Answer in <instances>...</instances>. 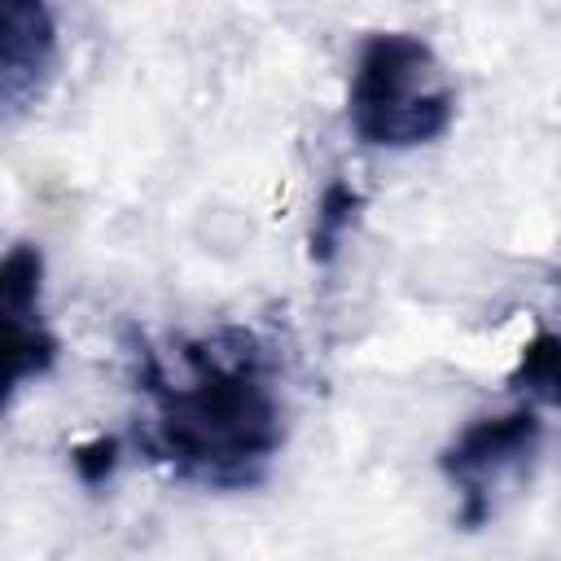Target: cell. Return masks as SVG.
Masks as SVG:
<instances>
[{"label":"cell","mask_w":561,"mask_h":561,"mask_svg":"<svg viewBox=\"0 0 561 561\" xmlns=\"http://www.w3.org/2000/svg\"><path fill=\"white\" fill-rule=\"evenodd\" d=\"M145 421L140 456L206 491H245L285 447V394L276 351L245 324L180 337L171 355L136 346Z\"/></svg>","instance_id":"6da1fadb"},{"label":"cell","mask_w":561,"mask_h":561,"mask_svg":"<svg viewBox=\"0 0 561 561\" xmlns=\"http://www.w3.org/2000/svg\"><path fill=\"white\" fill-rule=\"evenodd\" d=\"M346 123L368 149H421L456 123V83L430 39L373 31L346 79Z\"/></svg>","instance_id":"7a4b0ae2"},{"label":"cell","mask_w":561,"mask_h":561,"mask_svg":"<svg viewBox=\"0 0 561 561\" xmlns=\"http://www.w3.org/2000/svg\"><path fill=\"white\" fill-rule=\"evenodd\" d=\"M543 425L535 408H508L495 416H478L469 421L438 456L443 478L451 482L460 508V526L478 530L491 522L495 513V491L504 486V478L522 473L530 465V456L539 451Z\"/></svg>","instance_id":"3957f363"},{"label":"cell","mask_w":561,"mask_h":561,"mask_svg":"<svg viewBox=\"0 0 561 561\" xmlns=\"http://www.w3.org/2000/svg\"><path fill=\"white\" fill-rule=\"evenodd\" d=\"M0 307H4V333H9V394L22 390V381L44 377L57 364V337L44 320V254L31 241L9 245L0 263Z\"/></svg>","instance_id":"277c9868"},{"label":"cell","mask_w":561,"mask_h":561,"mask_svg":"<svg viewBox=\"0 0 561 561\" xmlns=\"http://www.w3.org/2000/svg\"><path fill=\"white\" fill-rule=\"evenodd\" d=\"M57 22L39 0H9L0 9V101L9 114L26 110L53 79Z\"/></svg>","instance_id":"5b68a950"},{"label":"cell","mask_w":561,"mask_h":561,"mask_svg":"<svg viewBox=\"0 0 561 561\" xmlns=\"http://www.w3.org/2000/svg\"><path fill=\"white\" fill-rule=\"evenodd\" d=\"M359 210H364V197L351 180H329L324 184V193L316 202V219H311V259L316 263H333V254L342 250Z\"/></svg>","instance_id":"8992f818"},{"label":"cell","mask_w":561,"mask_h":561,"mask_svg":"<svg viewBox=\"0 0 561 561\" xmlns=\"http://www.w3.org/2000/svg\"><path fill=\"white\" fill-rule=\"evenodd\" d=\"M508 381H513L517 390H526L530 399H539V403H548V408L561 412V333L539 329V333L522 346V355H517Z\"/></svg>","instance_id":"52a82bcc"},{"label":"cell","mask_w":561,"mask_h":561,"mask_svg":"<svg viewBox=\"0 0 561 561\" xmlns=\"http://www.w3.org/2000/svg\"><path fill=\"white\" fill-rule=\"evenodd\" d=\"M70 469L79 473L83 486L110 482V473L118 469V438H114V434H96V438L79 443V447L70 451Z\"/></svg>","instance_id":"ba28073f"}]
</instances>
